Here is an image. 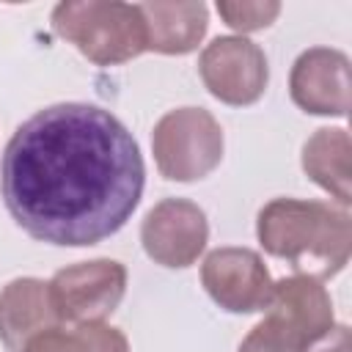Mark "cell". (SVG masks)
Masks as SVG:
<instances>
[{"label":"cell","mask_w":352,"mask_h":352,"mask_svg":"<svg viewBox=\"0 0 352 352\" xmlns=\"http://www.w3.org/2000/svg\"><path fill=\"white\" fill-rule=\"evenodd\" d=\"M146 168L132 132L82 102L30 116L0 162L6 209L33 239L85 248L113 236L138 209Z\"/></svg>","instance_id":"1"},{"label":"cell","mask_w":352,"mask_h":352,"mask_svg":"<svg viewBox=\"0 0 352 352\" xmlns=\"http://www.w3.org/2000/svg\"><path fill=\"white\" fill-rule=\"evenodd\" d=\"M256 234L267 253L319 280L341 272L352 253L349 214L322 201L275 198L258 212Z\"/></svg>","instance_id":"2"},{"label":"cell","mask_w":352,"mask_h":352,"mask_svg":"<svg viewBox=\"0 0 352 352\" xmlns=\"http://www.w3.org/2000/svg\"><path fill=\"white\" fill-rule=\"evenodd\" d=\"M333 324V300L322 280L294 272L272 286L267 316L245 336L239 352H308Z\"/></svg>","instance_id":"3"},{"label":"cell","mask_w":352,"mask_h":352,"mask_svg":"<svg viewBox=\"0 0 352 352\" xmlns=\"http://www.w3.org/2000/svg\"><path fill=\"white\" fill-rule=\"evenodd\" d=\"M52 28L99 66L126 63L146 50V28L138 6L72 0L52 11Z\"/></svg>","instance_id":"4"},{"label":"cell","mask_w":352,"mask_h":352,"mask_svg":"<svg viewBox=\"0 0 352 352\" xmlns=\"http://www.w3.org/2000/svg\"><path fill=\"white\" fill-rule=\"evenodd\" d=\"M154 162L170 182H195L209 176L223 160V129L204 107H179L165 113L151 135Z\"/></svg>","instance_id":"5"},{"label":"cell","mask_w":352,"mask_h":352,"mask_svg":"<svg viewBox=\"0 0 352 352\" xmlns=\"http://www.w3.org/2000/svg\"><path fill=\"white\" fill-rule=\"evenodd\" d=\"M126 292V270L121 261L96 258L72 264L50 280L52 308L60 322L91 324L110 316Z\"/></svg>","instance_id":"6"},{"label":"cell","mask_w":352,"mask_h":352,"mask_svg":"<svg viewBox=\"0 0 352 352\" xmlns=\"http://www.w3.org/2000/svg\"><path fill=\"white\" fill-rule=\"evenodd\" d=\"M201 80L209 94L226 104L242 107L261 99L267 88V55L258 44L242 36H220L214 38L198 60Z\"/></svg>","instance_id":"7"},{"label":"cell","mask_w":352,"mask_h":352,"mask_svg":"<svg viewBox=\"0 0 352 352\" xmlns=\"http://www.w3.org/2000/svg\"><path fill=\"white\" fill-rule=\"evenodd\" d=\"M201 280L209 297L231 314L264 311L272 300L275 280L261 256L250 248H217L201 267Z\"/></svg>","instance_id":"8"},{"label":"cell","mask_w":352,"mask_h":352,"mask_svg":"<svg viewBox=\"0 0 352 352\" xmlns=\"http://www.w3.org/2000/svg\"><path fill=\"white\" fill-rule=\"evenodd\" d=\"M209 239V223L198 204L184 198H165L140 226V242L148 258L162 267H190Z\"/></svg>","instance_id":"9"},{"label":"cell","mask_w":352,"mask_h":352,"mask_svg":"<svg viewBox=\"0 0 352 352\" xmlns=\"http://www.w3.org/2000/svg\"><path fill=\"white\" fill-rule=\"evenodd\" d=\"M297 107L314 116H346L349 110V58L330 47L305 50L289 77Z\"/></svg>","instance_id":"10"},{"label":"cell","mask_w":352,"mask_h":352,"mask_svg":"<svg viewBox=\"0 0 352 352\" xmlns=\"http://www.w3.org/2000/svg\"><path fill=\"white\" fill-rule=\"evenodd\" d=\"M60 324L50 283L38 278H16L0 292V341L8 352H25L28 341Z\"/></svg>","instance_id":"11"},{"label":"cell","mask_w":352,"mask_h":352,"mask_svg":"<svg viewBox=\"0 0 352 352\" xmlns=\"http://www.w3.org/2000/svg\"><path fill=\"white\" fill-rule=\"evenodd\" d=\"M143 28H146V50L162 55H184L192 52L206 33V6L204 3H138Z\"/></svg>","instance_id":"12"},{"label":"cell","mask_w":352,"mask_h":352,"mask_svg":"<svg viewBox=\"0 0 352 352\" xmlns=\"http://www.w3.org/2000/svg\"><path fill=\"white\" fill-rule=\"evenodd\" d=\"M352 140L341 126L316 129L302 146V170L341 206L352 204Z\"/></svg>","instance_id":"13"},{"label":"cell","mask_w":352,"mask_h":352,"mask_svg":"<svg viewBox=\"0 0 352 352\" xmlns=\"http://www.w3.org/2000/svg\"><path fill=\"white\" fill-rule=\"evenodd\" d=\"M25 352H129V341L118 327L104 322L91 324H55L28 341Z\"/></svg>","instance_id":"14"},{"label":"cell","mask_w":352,"mask_h":352,"mask_svg":"<svg viewBox=\"0 0 352 352\" xmlns=\"http://www.w3.org/2000/svg\"><path fill=\"white\" fill-rule=\"evenodd\" d=\"M217 14L234 30L253 33V30H261V28L275 22V16L280 14V3H275V0H250V3H245V0L242 3L220 0L217 3Z\"/></svg>","instance_id":"15"},{"label":"cell","mask_w":352,"mask_h":352,"mask_svg":"<svg viewBox=\"0 0 352 352\" xmlns=\"http://www.w3.org/2000/svg\"><path fill=\"white\" fill-rule=\"evenodd\" d=\"M308 352H352L349 327L346 324H333L327 336H322L316 344L308 346Z\"/></svg>","instance_id":"16"}]
</instances>
